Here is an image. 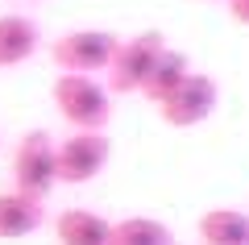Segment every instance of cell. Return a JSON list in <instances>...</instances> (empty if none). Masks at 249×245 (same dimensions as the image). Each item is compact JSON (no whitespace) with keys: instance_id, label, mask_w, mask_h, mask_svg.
I'll use <instances>...</instances> for the list:
<instances>
[{"instance_id":"cell-3","label":"cell","mask_w":249,"mask_h":245,"mask_svg":"<svg viewBox=\"0 0 249 245\" xmlns=\"http://www.w3.org/2000/svg\"><path fill=\"white\" fill-rule=\"evenodd\" d=\"M13 187L34 200H46L58 187V141L46 129L21 133L17 150H13Z\"/></svg>"},{"instance_id":"cell-14","label":"cell","mask_w":249,"mask_h":245,"mask_svg":"<svg viewBox=\"0 0 249 245\" xmlns=\"http://www.w3.org/2000/svg\"><path fill=\"white\" fill-rule=\"evenodd\" d=\"M9 4H29V0H9Z\"/></svg>"},{"instance_id":"cell-11","label":"cell","mask_w":249,"mask_h":245,"mask_svg":"<svg viewBox=\"0 0 249 245\" xmlns=\"http://www.w3.org/2000/svg\"><path fill=\"white\" fill-rule=\"evenodd\" d=\"M112 245H175V233L158 216H121L112 220Z\"/></svg>"},{"instance_id":"cell-7","label":"cell","mask_w":249,"mask_h":245,"mask_svg":"<svg viewBox=\"0 0 249 245\" xmlns=\"http://www.w3.org/2000/svg\"><path fill=\"white\" fill-rule=\"evenodd\" d=\"M46 225V200L17 191H0V241H25Z\"/></svg>"},{"instance_id":"cell-4","label":"cell","mask_w":249,"mask_h":245,"mask_svg":"<svg viewBox=\"0 0 249 245\" xmlns=\"http://www.w3.org/2000/svg\"><path fill=\"white\" fill-rule=\"evenodd\" d=\"M116 46H121V38L112 29H96V25L67 29L62 38H54L50 58L58 71H71V75H100V71L112 67Z\"/></svg>"},{"instance_id":"cell-12","label":"cell","mask_w":249,"mask_h":245,"mask_svg":"<svg viewBox=\"0 0 249 245\" xmlns=\"http://www.w3.org/2000/svg\"><path fill=\"white\" fill-rule=\"evenodd\" d=\"M187 75H191V58H187L183 50H166L158 58V67H154V75H150V83H145L142 96L150 100V104H162V100H166Z\"/></svg>"},{"instance_id":"cell-9","label":"cell","mask_w":249,"mask_h":245,"mask_svg":"<svg viewBox=\"0 0 249 245\" xmlns=\"http://www.w3.org/2000/svg\"><path fill=\"white\" fill-rule=\"evenodd\" d=\"M58 245H112V220L91 208H62L54 216Z\"/></svg>"},{"instance_id":"cell-8","label":"cell","mask_w":249,"mask_h":245,"mask_svg":"<svg viewBox=\"0 0 249 245\" xmlns=\"http://www.w3.org/2000/svg\"><path fill=\"white\" fill-rule=\"evenodd\" d=\"M42 46V29L25 13H0V71L29 62Z\"/></svg>"},{"instance_id":"cell-2","label":"cell","mask_w":249,"mask_h":245,"mask_svg":"<svg viewBox=\"0 0 249 245\" xmlns=\"http://www.w3.org/2000/svg\"><path fill=\"white\" fill-rule=\"evenodd\" d=\"M170 46H166V38H162V29H142V34H133V38H121L116 58H112V67H108V92H112V96L145 92L154 67H158V58Z\"/></svg>"},{"instance_id":"cell-6","label":"cell","mask_w":249,"mask_h":245,"mask_svg":"<svg viewBox=\"0 0 249 245\" xmlns=\"http://www.w3.org/2000/svg\"><path fill=\"white\" fill-rule=\"evenodd\" d=\"M216 104H220V83H216L212 75H204V71H191V75L154 108H158L162 125H170V129H196V125H204L208 116L216 113Z\"/></svg>"},{"instance_id":"cell-15","label":"cell","mask_w":249,"mask_h":245,"mask_svg":"<svg viewBox=\"0 0 249 245\" xmlns=\"http://www.w3.org/2000/svg\"><path fill=\"white\" fill-rule=\"evenodd\" d=\"M208 4H224V0H208Z\"/></svg>"},{"instance_id":"cell-10","label":"cell","mask_w":249,"mask_h":245,"mask_svg":"<svg viewBox=\"0 0 249 245\" xmlns=\"http://www.w3.org/2000/svg\"><path fill=\"white\" fill-rule=\"evenodd\" d=\"M199 245H249V212L241 208H208L196 220Z\"/></svg>"},{"instance_id":"cell-13","label":"cell","mask_w":249,"mask_h":245,"mask_svg":"<svg viewBox=\"0 0 249 245\" xmlns=\"http://www.w3.org/2000/svg\"><path fill=\"white\" fill-rule=\"evenodd\" d=\"M224 9H229V17L237 21V25L249 29V0H224Z\"/></svg>"},{"instance_id":"cell-1","label":"cell","mask_w":249,"mask_h":245,"mask_svg":"<svg viewBox=\"0 0 249 245\" xmlns=\"http://www.w3.org/2000/svg\"><path fill=\"white\" fill-rule=\"evenodd\" d=\"M54 113L71 129H104L112 121V92L108 83H100V75H71L62 71L50 88Z\"/></svg>"},{"instance_id":"cell-5","label":"cell","mask_w":249,"mask_h":245,"mask_svg":"<svg viewBox=\"0 0 249 245\" xmlns=\"http://www.w3.org/2000/svg\"><path fill=\"white\" fill-rule=\"evenodd\" d=\"M108 158H112V141L104 129H71L58 141V183H96Z\"/></svg>"}]
</instances>
